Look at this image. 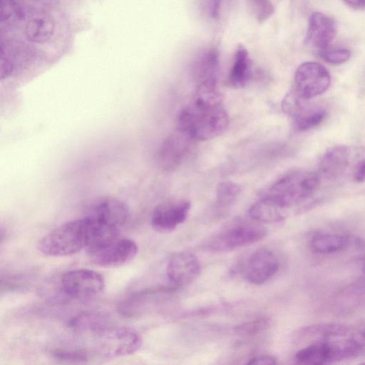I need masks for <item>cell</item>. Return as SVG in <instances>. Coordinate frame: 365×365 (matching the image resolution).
I'll use <instances>...</instances> for the list:
<instances>
[{
	"instance_id": "30bf717a",
	"label": "cell",
	"mask_w": 365,
	"mask_h": 365,
	"mask_svg": "<svg viewBox=\"0 0 365 365\" xmlns=\"http://www.w3.org/2000/svg\"><path fill=\"white\" fill-rule=\"evenodd\" d=\"M85 216L102 225L119 230L128 219L129 207L119 199L105 197L94 200Z\"/></svg>"
},
{
	"instance_id": "f546056e",
	"label": "cell",
	"mask_w": 365,
	"mask_h": 365,
	"mask_svg": "<svg viewBox=\"0 0 365 365\" xmlns=\"http://www.w3.org/2000/svg\"><path fill=\"white\" fill-rule=\"evenodd\" d=\"M319 54L324 61L334 65L346 62L351 56L350 50L345 48H327L320 51Z\"/></svg>"
},
{
	"instance_id": "8fae6325",
	"label": "cell",
	"mask_w": 365,
	"mask_h": 365,
	"mask_svg": "<svg viewBox=\"0 0 365 365\" xmlns=\"http://www.w3.org/2000/svg\"><path fill=\"white\" fill-rule=\"evenodd\" d=\"M190 209V202L186 200L163 202L153 210L151 225L159 232H171L184 222Z\"/></svg>"
},
{
	"instance_id": "ac0fdd59",
	"label": "cell",
	"mask_w": 365,
	"mask_h": 365,
	"mask_svg": "<svg viewBox=\"0 0 365 365\" xmlns=\"http://www.w3.org/2000/svg\"><path fill=\"white\" fill-rule=\"evenodd\" d=\"M252 64L249 53L243 45H238L229 75V83L235 88L246 86L252 77Z\"/></svg>"
},
{
	"instance_id": "e575fe53",
	"label": "cell",
	"mask_w": 365,
	"mask_h": 365,
	"mask_svg": "<svg viewBox=\"0 0 365 365\" xmlns=\"http://www.w3.org/2000/svg\"><path fill=\"white\" fill-rule=\"evenodd\" d=\"M353 338L362 346L365 347V327L359 331Z\"/></svg>"
},
{
	"instance_id": "7c38bea8",
	"label": "cell",
	"mask_w": 365,
	"mask_h": 365,
	"mask_svg": "<svg viewBox=\"0 0 365 365\" xmlns=\"http://www.w3.org/2000/svg\"><path fill=\"white\" fill-rule=\"evenodd\" d=\"M279 266V260L273 252L259 249L248 258L245 265L244 275L249 282L262 284L276 274Z\"/></svg>"
},
{
	"instance_id": "3957f363",
	"label": "cell",
	"mask_w": 365,
	"mask_h": 365,
	"mask_svg": "<svg viewBox=\"0 0 365 365\" xmlns=\"http://www.w3.org/2000/svg\"><path fill=\"white\" fill-rule=\"evenodd\" d=\"M321 179L317 172L293 170L262 190L258 199L282 212L298 206L312 197L319 189Z\"/></svg>"
},
{
	"instance_id": "1f68e13d",
	"label": "cell",
	"mask_w": 365,
	"mask_h": 365,
	"mask_svg": "<svg viewBox=\"0 0 365 365\" xmlns=\"http://www.w3.org/2000/svg\"><path fill=\"white\" fill-rule=\"evenodd\" d=\"M354 179L359 183L365 182V160L357 165L354 173Z\"/></svg>"
},
{
	"instance_id": "d6986e66",
	"label": "cell",
	"mask_w": 365,
	"mask_h": 365,
	"mask_svg": "<svg viewBox=\"0 0 365 365\" xmlns=\"http://www.w3.org/2000/svg\"><path fill=\"white\" fill-rule=\"evenodd\" d=\"M219 53L215 48L203 52L196 60L193 73L197 84L203 82H217Z\"/></svg>"
},
{
	"instance_id": "8992f818",
	"label": "cell",
	"mask_w": 365,
	"mask_h": 365,
	"mask_svg": "<svg viewBox=\"0 0 365 365\" xmlns=\"http://www.w3.org/2000/svg\"><path fill=\"white\" fill-rule=\"evenodd\" d=\"M91 261L103 267L123 265L136 256L138 247L135 241L117 236L87 248Z\"/></svg>"
},
{
	"instance_id": "7a4b0ae2",
	"label": "cell",
	"mask_w": 365,
	"mask_h": 365,
	"mask_svg": "<svg viewBox=\"0 0 365 365\" xmlns=\"http://www.w3.org/2000/svg\"><path fill=\"white\" fill-rule=\"evenodd\" d=\"M98 229L96 222L84 216L61 224L43 235L39 239L37 248L46 256H70L93 245L98 237Z\"/></svg>"
},
{
	"instance_id": "cb8c5ba5",
	"label": "cell",
	"mask_w": 365,
	"mask_h": 365,
	"mask_svg": "<svg viewBox=\"0 0 365 365\" xmlns=\"http://www.w3.org/2000/svg\"><path fill=\"white\" fill-rule=\"evenodd\" d=\"M349 329V327L343 324L320 323L305 327L302 330V334L308 338L316 339L318 341L344 336Z\"/></svg>"
},
{
	"instance_id": "44dd1931",
	"label": "cell",
	"mask_w": 365,
	"mask_h": 365,
	"mask_svg": "<svg viewBox=\"0 0 365 365\" xmlns=\"http://www.w3.org/2000/svg\"><path fill=\"white\" fill-rule=\"evenodd\" d=\"M295 360L298 364L307 365L331 364V341H318L299 350Z\"/></svg>"
},
{
	"instance_id": "4dcf8cb0",
	"label": "cell",
	"mask_w": 365,
	"mask_h": 365,
	"mask_svg": "<svg viewBox=\"0 0 365 365\" xmlns=\"http://www.w3.org/2000/svg\"><path fill=\"white\" fill-rule=\"evenodd\" d=\"M277 364V359L271 355H259L251 359L247 364L273 365Z\"/></svg>"
},
{
	"instance_id": "e0dca14e",
	"label": "cell",
	"mask_w": 365,
	"mask_h": 365,
	"mask_svg": "<svg viewBox=\"0 0 365 365\" xmlns=\"http://www.w3.org/2000/svg\"><path fill=\"white\" fill-rule=\"evenodd\" d=\"M365 307V277L347 285L337 296L335 309L343 314H349Z\"/></svg>"
},
{
	"instance_id": "d4e9b609",
	"label": "cell",
	"mask_w": 365,
	"mask_h": 365,
	"mask_svg": "<svg viewBox=\"0 0 365 365\" xmlns=\"http://www.w3.org/2000/svg\"><path fill=\"white\" fill-rule=\"evenodd\" d=\"M248 212L253 220L260 222L274 223L284 219L279 209L259 199L250 207Z\"/></svg>"
},
{
	"instance_id": "603a6c76",
	"label": "cell",
	"mask_w": 365,
	"mask_h": 365,
	"mask_svg": "<svg viewBox=\"0 0 365 365\" xmlns=\"http://www.w3.org/2000/svg\"><path fill=\"white\" fill-rule=\"evenodd\" d=\"M348 243L346 237L333 233H319L313 236L310 247L321 254H330L344 249Z\"/></svg>"
},
{
	"instance_id": "52a82bcc",
	"label": "cell",
	"mask_w": 365,
	"mask_h": 365,
	"mask_svg": "<svg viewBox=\"0 0 365 365\" xmlns=\"http://www.w3.org/2000/svg\"><path fill=\"white\" fill-rule=\"evenodd\" d=\"M310 101L299 96L294 89L282 100V110L292 119L298 131H307L319 126L327 115L324 107Z\"/></svg>"
},
{
	"instance_id": "5bb4252c",
	"label": "cell",
	"mask_w": 365,
	"mask_h": 365,
	"mask_svg": "<svg viewBox=\"0 0 365 365\" xmlns=\"http://www.w3.org/2000/svg\"><path fill=\"white\" fill-rule=\"evenodd\" d=\"M192 141L176 129L165 138L160 148L158 155L160 165L167 170L177 168L188 154Z\"/></svg>"
},
{
	"instance_id": "9a60e30c",
	"label": "cell",
	"mask_w": 365,
	"mask_h": 365,
	"mask_svg": "<svg viewBox=\"0 0 365 365\" xmlns=\"http://www.w3.org/2000/svg\"><path fill=\"white\" fill-rule=\"evenodd\" d=\"M336 33V26L333 19L322 12H314L309 19L304 43L320 51L329 48Z\"/></svg>"
},
{
	"instance_id": "ba28073f",
	"label": "cell",
	"mask_w": 365,
	"mask_h": 365,
	"mask_svg": "<svg viewBox=\"0 0 365 365\" xmlns=\"http://www.w3.org/2000/svg\"><path fill=\"white\" fill-rule=\"evenodd\" d=\"M294 90L302 97L312 99L324 93L331 84V76L321 63L306 61L297 68Z\"/></svg>"
},
{
	"instance_id": "484cf974",
	"label": "cell",
	"mask_w": 365,
	"mask_h": 365,
	"mask_svg": "<svg viewBox=\"0 0 365 365\" xmlns=\"http://www.w3.org/2000/svg\"><path fill=\"white\" fill-rule=\"evenodd\" d=\"M57 361L69 364L87 363L93 354L83 348H59L51 352Z\"/></svg>"
},
{
	"instance_id": "4316f807",
	"label": "cell",
	"mask_w": 365,
	"mask_h": 365,
	"mask_svg": "<svg viewBox=\"0 0 365 365\" xmlns=\"http://www.w3.org/2000/svg\"><path fill=\"white\" fill-rule=\"evenodd\" d=\"M241 192V187L232 181H223L217 189V202L219 206L226 207L233 204Z\"/></svg>"
},
{
	"instance_id": "83f0119b",
	"label": "cell",
	"mask_w": 365,
	"mask_h": 365,
	"mask_svg": "<svg viewBox=\"0 0 365 365\" xmlns=\"http://www.w3.org/2000/svg\"><path fill=\"white\" fill-rule=\"evenodd\" d=\"M269 326L270 319L266 317H262L237 326L235 331L241 336H252L264 331Z\"/></svg>"
},
{
	"instance_id": "6da1fadb",
	"label": "cell",
	"mask_w": 365,
	"mask_h": 365,
	"mask_svg": "<svg viewBox=\"0 0 365 365\" xmlns=\"http://www.w3.org/2000/svg\"><path fill=\"white\" fill-rule=\"evenodd\" d=\"M228 125L217 83L205 82L197 85L192 101L180 111L176 129L192 140L203 141L220 135Z\"/></svg>"
},
{
	"instance_id": "7402d4cb",
	"label": "cell",
	"mask_w": 365,
	"mask_h": 365,
	"mask_svg": "<svg viewBox=\"0 0 365 365\" xmlns=\"http://www.w3.org/2000/svg\"><path fill=\"white\" fill-rule=\"evenodd\" d=\"M68 325L76 332L95 334L111 324L102 313L84 312L71 319Z\"/></svg>"
},
{
	"instance_id": "d6a6232c",
	"label": "cell",
	"mask_w": 365,
	"mask_h": 365,
	"mask_svg": "<svg viewBox=\"0 0 365 365\" xmlns=\"http://www.w3.org/2000/svg\"><path fill=\"white\" fill-rule=\"evenodd\" d=\"M221 0H210V13L212 18H217L219 15Z\"/></svg>"
},
{
	"instance_id": "d590c367",
	"label": "cell",
	"mask_w": 365,
	"mask_h": 365,
	"mask_svg": "<svg viewBox=\"0 0 365 365\" xmlns=\"http://www.w3.org/2000/svg\"><path fill=\"white\" fill-rule=\"evenodd\" d=\"M364 271H365V263H364Z\"/></svg>"
},
{
	"instance_id": "277c9868",
	"label": "cell",
	"mask_w": 365,
	"mask_h": 365,
	"mask_svg": "<svg viewBox=\"0 0 365 365\" xmlns=\"http://www.w3.org/2000/svg\"><path fill=\"white\" fill-rule=\"evenodd\" d=\"M96 346L94 355L104 358H113L132 354L142 344L140 335L127 327H108L93 334Z\"/></svg>"
},
{
	"instance_id": "4fadbf2b",
	"label": "cell",
	"mask_w": 365,
	"mask_h": 365,
	"mask_svg": "<svg viewBox=\"0 0 365 365\" xmlns=\"http://www.w3.org/2000/svg\"><path fill=\"white\" fill-rule=\"evenodd\" d=\"M200 271L201 265L197 256L190 252H181L170 258L166 274L173 286L180 287L191 283Z\"/></svg>"
},
{
	"instance_id": "836d02e7",
	"label": "cell",
	"mask_w": 365,
	"mask_h": 365,
	"mask_svg": "<svg viewBox=\"0 0 365 365\" xmlns=\"http://www.w3.org/2000/svg\"><path fill=\"white\" fill-rule=\"evenodd\" d=\"M346 4L354 9H365V0H343Z\"/></svg>"
},
{
	"instance_id": "2e32d148",
	"label": "cell",
	"mask_w": 365,
	"mask_h": 365,
	"mask_svg": "<svg viewBox=\"0 0 365 365\" xmlns=\"http://www.w3.org/2000/svg\"><path fill=\"white\" fill-rule=\"evenodd\" d=\"M352 150L346 145H336L327 150L322 157L318 167L321 178L336 180L349 167Z\"/></svg>"
},
{
	"instance_id": "9c48e42d",
	"label": "cell",
	"mask_w": 365,
	"mask_h": 365,
	"mask_svg": "<svg viewBox=\"0 0 365 365\" xmlns=\"http://www.w3.org/2000/svg\"><path fill=\"white\" fill-rule=\"evenodd\" d=\"M266 235L267 230L259 225L240 223L220 233L209 247L215 251H230L261 240Z\"/></svg>"
},
{
	"instance_id": "5b68a950",
	"label": "cell",
	"mask_w": 365,
	"mask_h": 365,
	"mask_svg": "<svg viewBox=\"0 0 365 365\" xmlns=\"http://www.w3.org/2000/svg\"><path fill=\"white\" fill-rule=\"evenodd\" d=\"M105 285V279L99 272L81 268L63 273L58 290L63 299H80L98 295Z\"/></svg>"
},
{
	"instance_id": "ffe728a7",
	"label": "cell",
	"mask_w": 365,
	"mask_h": 365,
	"mask_svg": "<svg viewBox=\"0 0 365 365\" xmlns=\"http://www.w3.org/2000/svg\"><path fill=\"white\" fill-rule=\"evenodd\" d=\"M54 28V21L49 14L37 13L27 21L25 36L29 41L43 43L53 35Z\"/></svg>"
},
{
	"instance_id": "f1b7e54d",
	"label": "cell",
	"mask_w": 365,
	"mask_h": 365,
	"mask_svg": "<svg viewBox=\"0 0 365 365\" xmlns=\"http://www.w3.org/2000/svg\"><path fill=\"white\" fill-rule=\"evenodd\" d=\"M250 11L259 23L266 21L274 13L271 0H248Z\"/></svg>"
}]
</instances>
